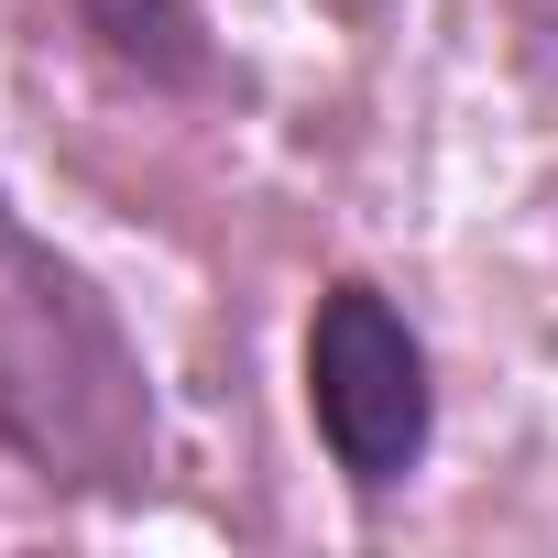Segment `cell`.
I'll use <instances>...</instances> for the list:
<instances>
[{"mask_svg": "<svg viewBox=\"0 0 558 558\" xmlns=\"http://www.w3.org/2000/svg\"><path fill=\"white\" fill-rule=\"evenodd\" d=\"M0 460L77 504H143L165 471L154 362L110 286L0 186Z\"/></svg>", "mask_w": 558, "mask_h": 558, "instance_id": "1", "label": "cell"}, {"mask_svg": "<svg viewBox=\"0 0 558 558\" xmlns=\"http://www.w3.org/2000/svg\"><path fill=\"white\" fill-rule=\"evenodd\" d=\"M307 427L329 449V471L351 482V504H384L427 471L438 449V373L416 318L373 286V274H340V286L307 307Z\"/></svg>", "mask_w": 558, "mask_h": 558, "instance_id": "2", "label": "cell"}, {"mask_svg": "<svg viewBox=\"0 0 558 558\" xmlns=\"http://www.w3.org/2000/svg\"><path fill=\"white\" fill-rule=\"evenodd\" d=\"M66 23L143 88H219V45L197 23V0H66Z\"/></svg>", "mask_w": 558, "mask_h": 558, "instance_id": "3", "label": "cell"}]
</instances>
